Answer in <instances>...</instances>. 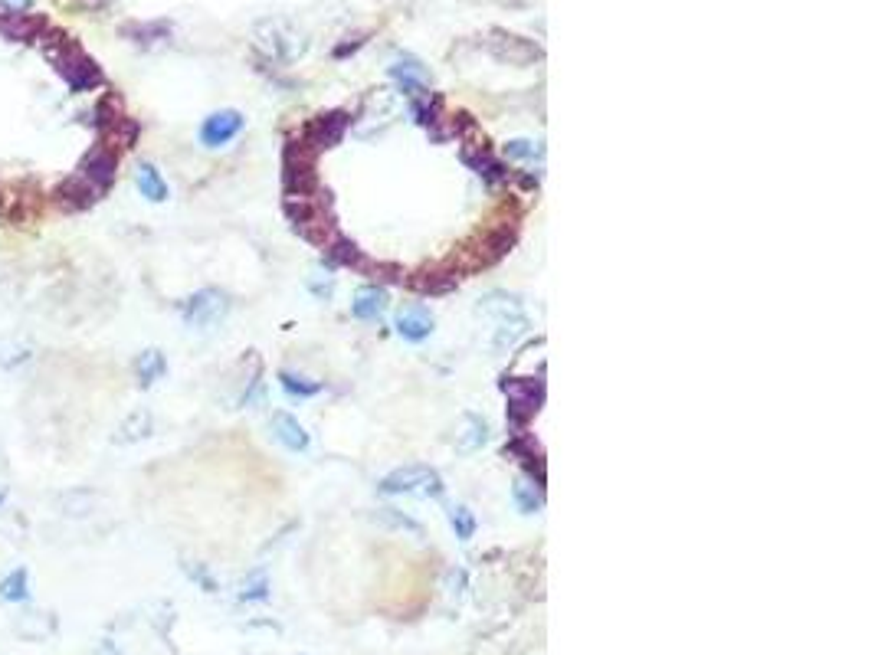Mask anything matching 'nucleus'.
I'll return each mask as SVG.
<instances>
[{
	"instance_id": "obj_18",
	"label": "nucleus",
	"mask_w": 875,
	"mask_h": 655,
	"mask_svg": "<svg viewBox=\"0 0 875 655\" xmlns=\"http://www.w3.org/2000/svg\"><path fill=\"white\" fill-rule=\"evenodd\" d=\"M528 331V321L522 315H515L512 321L502 318L499 321V335H495V348H515V341Z\"/></svg>"
},
{
	"instance_id": "obj_17",
	"label": "nucleus",
	"mask_w": 875,
	"mask_h": 655,
	"mask_svg": "<svg viewBox=\"0 0 875 655\" xmlns=\"http://www.w3.org/2000/svg\"><path fill=\"white\" fill-rule=\"evenodd\" d=\"M328 259L341 262V266H358V269L368 266V262H364V256H361V249L354 246L351 240H341V236H335V240L328 243Z\"/></svg>"
},
{
	"instance_id": "obj_24",
	"label": "nucleus",
	"mask_w": 875,
	"mask_h": 655,
	"mask_svg": "<svg viewBox=\"0 0 875 655\" xmlns=\"http://www.w3.org/2000/svg\"><path fill=\"white\" fill-rule=\"evenodd\" d=\"M505 154L508 158H535L538 148L531 141H512V145H505Z\"/></svg>"
},
{
	"instance_id": "obj_5",
	"label": "nucleus",
	"mask_w": 875,
	"mask_h": 655,
	"mask_svg": "<svg viewBox=\"0 0 875 655\" xmlns=\"http://www.w3.org/2000/svg\"><path fill=\"white\" fill-rule=\"evenodd\" d=\"M115 168H118V154L109 148V145H96L86 158H82L79 164V174L86 177V181L92 184L102 194V190H109L112 181H115Z\"/></svg>"
},
{
	"instance_id": "obj_4",
	"label": "nucleus",
	"mask_w": 875,
	"mask_h": 655,
	"mask_svg": "<svg viewBox=\"0 0 875 655\" xmlns=\"http://www.w3.org/2000/svg\"><path fill=\"white\" fill-rule=\"evenodd\" d=\"M505 393H508V420L515 426H525L531 416L538 413V403L545 397V390H541V384H535V380H512V384H505Z\"/></svg>"
},
{
	"instance_id": "obj_20",
	"label": "nucleus",
	"mask_w": 875,
	"mask_h": 655,
	"mask_svg": "<svg viewBox=\"0 0 875 655\" xmlns=\"http://www.w3.org/2000/svg\"><path fill=\"white\" fill-rule=\"evenodd\" d=\"M486 436H489V426L482 423L479 416H469V420H466V436L459 439V449H463V452L479 449L482 443H486Z\"/></svg>"
},
{
	"instance_id": "obj_12",
	"label": "nucleus",
	"mask_w": 875,
	"mask_h": 655,
	"mask_svg": "<svg viewBox=\"0 0 875 655\" xmlns=\"http://www.w3.org/2000/svg\"><path fill=\"white\" fill-rule=\"evenodd\" d=\"M351 312L361 321H377L387 312V292L377 289V285H368V289H361L358 295H354Z\"/></svg>"
},
{
	"instance_id": "obj_23",
	"label": "nucleus",
	"mask_w": 875,
	"mask_h": 655,
	"mask_svg": "<svg viewBox=\"0 0 875 655\" xmlns=\"http://www.w3.org/2000/svg\"><path fill=\"white\" fill-rule=\"evenodd\" d=\"M515 502H518V508L525 511V515H531V511H538V508H541V492H535V485L518 482V485H515Z\"/></svg>"
},
{
	"instance_id": "obj_25",
	"label": "nucleus",
	"mask_w": 875,
	"mask_h": 655,
	"mask_svg": "<svg viewBox=\"0 0 875 655\" xmlns=\"http://www.w3.org/2000/svg\"><path fill=\"white\" fill-rule=\"evenodd\" d=\"M0 4H4L10 14H27V7H30V0H0Z\"/></svg>"
},
{
	"instance_id": "obj_11",
	"label": "nucleus",
	"mask_w": 875,
	"mask_h": 655,
	"mask_svg": "<svg viewBox=\"0 0 875 655\" xmlns=\"http://www.w3.org/2000/svg\"><path fill=\"white\" fill-rule=\"evenodd\" d=\"M135 184L141 190V197L151 200V204H164V200H168V181H164L155 164L141 161L135 168Z\"/></svg>"
},
{
	"instance_id": "obj_16",
	"label": "nucleus",
	"mask_w": 875,
	"mask_h": 655,
	"mask_svg": "<svg viewBox=\"0 0 875 655\" xmlns=\"http://www.w3.org/2000/svg\"><path fill=\"white\" fill-rule=\"evenodd\" d=\"M0 600H7V603H27L30 600V577H27V570L17 567L14 574L4 577V583H0Z\"/></svg>"
},
{
	"instance_id": "obj_10",
	"label": "nucleus",
	"mask_w": 875,
	"mask_h": 655,
	"mask_svg": "<svg viewBox=\"0 0 875 655\" xmlns=\"http://www.w3.org/2000/svg\"><path fill=\"white\" fill-rule=\"evenodd\" d=\"M273 433L289 452H305V449H309V433H305V426L289 413H276L273 416Z\"/></svg>"
},
{
	"instance_id": "obj_15",
	"label": "nucleus",
	"mask_w": 875,
	"mask_h": 655,
	"mask_svg": "<svg viewBox=\"0 0 875 655\" xmlns=\"http://www.w3.org/2000/svg\"><path fill=\"white\" fill-rule=\"evenodd\" d=\"M151 433V413L148 410H135L132 416H128V420L118 426V433H115V443H138V439H145Z\"/></svg>"
},
{
	"instance_id": "obj_1",
	"label": "nucleus",
	"mask_w": 875,
	"mask_h": 655,
	"mask_svg": "<svg viewBox=\"0 0 875 655\" xmlns=\"http://www.w3.org/2000/svg\"><path fill=\"white\" fill-rule=\"evenodd\" d=\"M46 56L53 59V66H56V73L63 76L69 86L73 89H96L99 82H102V73H99V66L92 63V59L86 56L79 50L76 43H66V40H56L50 50H46Z\"/></svg>"
},
{
	"instance_id": "obj_13",
	"label": "nucleus",
	"mask_w": 875,
	"mask_h": 655,
	"mask_svg": "<svg viewBox=\"0 0 875 655\" xmlns=\"http://www.w3.org/2000/svg\"><path fill=\"white\" fill-rule=\"evenodd\" d=\"M463 161H466L469 168L476 171L479 177H486L489 184H499V181H505V177H508V171H505L502 164L495 161L492 154H489L486 148H482V145H479V148H466V151H463Z\"/></svg>"
},
{
	"instance_id": "obj_19",
	"label": "nucleus",
	"mask_w": 875,
	"mask_h": 655,
	"mask_svg": "<svg viewBox=\"0 0 875 655\" xmlns=\"http://www.w3.org/2000/svg\"><path fill=\"white\" fill-rule=\"evenodd\" d=\"M449 524H453V531H456L459 541H469L472 534H476V518H472V511L463 508V505L449 508Z\"/></svg>"
},
{
	"instance_id": "obj_7",
	"label": "nucleus",
	"mask_w": 875,
	"mask_h": 655,
	"mask_svg": "<svg viewBox=\"0 0 875 655\" xmlns=\"http://www.w3.org/2000/svg\"><path fill=\"white\" fill-rule=\"evenodd\" d=\"M394 325H397V335L404 341H413V344L427 341L433 335V315H430V308L420 305V302H410V305L400 308Z\"/></svg>"
},
{
	"instance_id": "obj_2",
	"label": "nucleus",
	"mask_w": 875,
	"mask_h": 655,
	"mask_svg": "<svg viewBox=\"0 0 875 655\" xmlns=\"http://www.w3.org/2000/svg\"><path fill=\"white\" fill-rule=\"evenodd\" d=\"M381 492L384 495H430V498H440L443 495V479L427 466H404V469H394L390 475H384Z\"/></svg>"
},
{
	"instance_id": "obj_22",
	"label": "nucleus",
	"mask_w": 875,
	"mask_h": 655,
	"mask_svg": "<svg viewBox=\"0 0 875 655\" xmlns=\"http://www.w3.org/2000/svg\"><path fill=\"white\" fill-rule=\"evenodd\" d=\"M30 357L27 344H17V341H0V367H17Z\"/></svg>"
},
{
	"instance_id": "obj_6",
	"label": "nucleus",
	"mask_w": 875,
	"mask_h": 655,
	"mask_svg": "<svg viewBox=\"0 0 875 655\" xmlns=\"http://www.w3.org/2000/svg\"><path fill=\"white\" fill-rule=\"evenodd\" d=\"M240 131H243V115L236 109H223V112H214L204 125H200V141H204L207 148H223V145H230Z\"/></svg>"
},
{
	"instance_id": "obj_14",
	"label": "nucleus",
	"mask_w": 875,
	"mask_h": 655,
	"mask_svg": "<svg viewBox=\"0 0 875 655\" xmlns=\"http://www.w3.org/2000/svg\"><path fill=\"white\" fill-rule=\"evenodd\" d=\"M164 371H168V364H164V354L161 351H141L138 354V361H135V374H138V380H141V387H151L155 384V380H161L164 377Z\"/></svg>"
},
{
	"instance_id": "obj_3",
	"label": "nucleus",
	"mask_w": 875,
	"mask_h": 655,
	"mask_svg": "<svg viewBox=\"0 0 875 655\" xmlns=\"http://www.w3.org/2000/svg\"><path fill=\"white\" fill-rule=\"evenodd\" d=\"M230 312V299L220 289H200L184 302L181 315L191 328H214Z\"/></svg>"
},
{
	"instance_id": "obj_8",
	"label": "nucleus",
	"mask_w": 875,
	"mask_h": 655,
	"mask_svg": "<svg viewBox=\"0 0 875 655\" xmlns=\"http://www.w3.org/2000/svg\"><path fill=\"white\" fill-rule=\"evenodd\" d=\"M56 204L59 207H66V210H86V207H92L96 204V200L102 197L96 187H92L86 177H82L79 171L76 174H69L63 184L56 187Z\"/></svg>"
},
{
	"instance_id": "obj_9",
	"label": "nucleus",
	"mask_w": 875,
	"mask_h": 655,
	"mask_svg": "<svg viewBox=\"0 0 875 655\" xmlns=\"http://www.w3.org/2000/svg\"><path fill=\"white\" fill-rule=\"evenodd\" d=\"M345 128H348V118L341 115V112H335V115H322L309 131H305L302 148L315 154V151H322V148L338 145L341 135H345Z\"/></svg>"
},
{
	"instance_id": "obj_21",
	"label": "nucleus",
	"mask_w": 875,
	"mask_h": 655,
	"mask_svg": "<svg viewBox=\"0 0 875 655\" xmlns=\"http://www.w3.org/2000/svg\"><path fill=\"white\" fill-rule=\"evenodd\" d=\"M279 380H282V387H286V393H292V397H315V393L322 390V384H312V380L295 377L289 371H282Z\"/></svg>"
},
{
	"instance_id": "obj_26",
	"label": "nucleus",
	"mask_w": 875,
	"mask_h": 655,
	"mask_svg": "<svg viewBox=\"0 0 875 655\" xmlns=\"http://www.w3.org/2000/svg\"><path fill=\"white\" fill-rule=\"evenodd\" d=\"M0 502H4V488H0Z\"/></svg>"
}]
</instances>
